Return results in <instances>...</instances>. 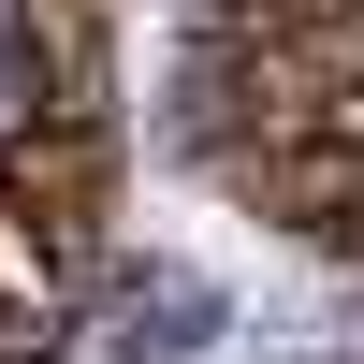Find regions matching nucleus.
<instances>
[{"mask_svg":"<svg viewBox=\"0 0 364 364\" xmlns=\"http://www.w3.org/2000/svg\"><path fill=\"white\" fill-rule=\"evenodd\" d=\"M204 175L233 204H262L277 233H306V248H364V132H248Z\"/></svg>","mask_w":364,"mask_h":364,"instance_id":"nucleus-1","label":"nucleus"},{"mask_svg":"<svg viewBox=\"0 0 364 364\" xmlns=\"http://www.w3.org/2000/svg\"><path fill=\"white\" fill-rule=\"evenodd\" d=\"M87 291H102V277H87V262L58 248V233L29 219L15 190H0V364H44L58 336H73V306H87Z\"/></svg>","mask_w":364,"mask_h":364,"instance_id":"nucleus-2","label":"nucleus"},{"mask_svg":"<svg viewBox=\"0 0 364 364\" xmlns=\"http://www.w3.org/2000/svg\"><path fill=\"white\" fill-rule=\"evenodd\" d=\"M15 44L44 58V117L58 132H117V58H102L87 0H15Z\"/></svg>","mask_w":364,"mask_h":364,"instance_id":"nucleus-3","label":"nucleus"}]
</instances>
